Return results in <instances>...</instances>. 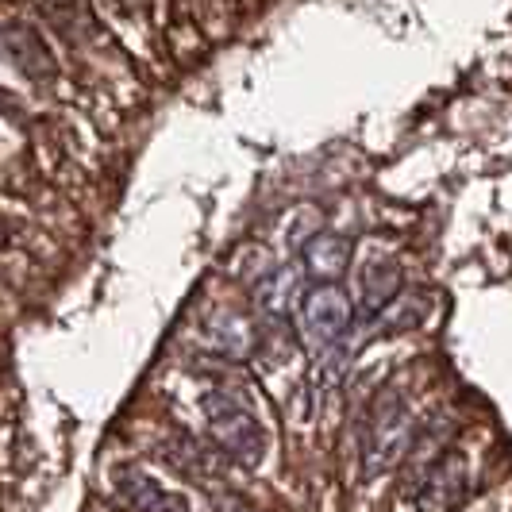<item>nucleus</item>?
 I'll use <instances>...</instances> for the list:
<instances>
[{"label": "nucleus", "instance_id": "11", "mask_svg": "<svg viewBox=\"0 0 512 512\" xmlns=\"http://www.w3.org/2000/svg\"><path fill=\"white\" fill-rule=\"evenodd\" d=\"M112 4H120V8L131 12V16H143V12H154L158 0H112Z\"/></svg>", "mask_w": 512, "mask_h": 512}, {"label": "nucleus", "instance_id": "5", "mask_svg": "<svg viewBox=\"0 0 512 512\" xmlns=\"http://www.w3.org/2000/svg\"><path fill=\"white\" fill-rule=\"evenodd\" d=\"M0 58L12 70H20L27 81H39V85L54 81L58 70H62L51 51V43L43 39V31L31 24H20V20L0 24Z\"/></svg>", "mask_w": 512, "mask_h": 512}, {"label": "nucleus", "instance_id": "12", "mask_svg": "<svg viewBox=\"0 0 512 512\" xmlns=\"http://www.w3.org/2000/svg\"><path fill=\"white\" fill-rule=\"evenodd\" d=\"M8 243V224H4V216H0V247Z\"/></svg>", "mask_w": 512, "mask_h": 512}, {"label": "nucleus", "instance_id": "8", "mask_svg": "<svg viewBox=\"0 0 512 512\" xmlns=\"http://www.w3.org/2000/svg\"><path fill=\"white\" fill-rule=\"evenodd\" d=\"M301 262L305 274L316 282H339L351 266V239L335 231H316L301 243Z\"/></svg>", "mask_w": 512, "mask_h": 512}, {"label": "nucleus", "instance_id": "1", "mask_svg": "<svg viewBox=\"0 0 512 512\" xmlns=\"http://www.w3.org/2000/svg\"><path fill=\"white\" fill-rule=\"evenodd\" d=\"M416 432H420V424H416L409 397L397 385L382 389L362 416V474L378 478V474H389L393 466H401L409 459Z\"/></svg>", "mask_w": 512, "mask_h": 512}, {"label": "nucleus", "instance_id": "3", "mask_svg": "<svg viewBox=\"0 0 512 512\" xmlns=\"http://www.w3.org/2000/svg\"><path fill=\"white\" fill-rule=\"evenodd\" d=\"M351 316H355L351 297L335 282H320L316 289L301 293V301H297V332H301L308 351L324 355L351 328Z\"/></svg>", "mask_w": 512, "mask_h": 512}, {"label": "nucleus", "instance_id": "2", "mask_svg": "<svg viewBox=\"0 0 512 512\" xmlns=\"http://www.w3.org/2000/svg\"><path fill=\"white\" fill-rule=\"evenodd\" d=\"M208 424V439L224 459L239 466H258L266 455V432L258 424V416L247 409V401L231 389H212L201 401Z\"/></svg>", "mask_w": 512, "mask_h": 512}, {"label": "nucleus", "instance_id": "10", "mask_svg": "<svg viewBox=\"0 0 512 512\" xmlns=\"http://www.w3.org/2000/svg\"><path fill=\"white\" fill-rule=\"evenodd\" d=\"M220 451L216 447H205L189 436H174L162 443V459L178 470L181 478H197V482H212L216 470H220Z\"/></svg>", "mask_w": 512, "mask_h": 512}, {"label": "nucleus", "instance_id": "7", "mask_svg": "<svg viewBox=\"0 0 512 512\" xmlns=\"http://www.w3.org/2000/svg\"><path fill=\"white\" fill-rule=\"evenodd\" d=\"M116 497L124 501L128 512H189V501L166 489L154 474L139 470V466H120L116 470Z\"/></svg>", "mask_w": 512, "mask_h": 512}, {"label": "nucleus", "instance_id": "9", "mask_svg": "<svg viewBox=\"0 0 512 512\" xmlns=\"http://www.w3.org/2000/svg\"><path fill=\"white\" fill-rule=\"evenodd\" d=\"M255 285V305L262 308L266 320H289L301 301V274L293 266H270Z\"/></svg>", "mask_w": 512, "mask_h": 512}, {"label": "nucleus", "instance_id": "4", "mask_svg": "<svg viewBox=\"0 0 512 512\" xmlns=\"http://www.w3.org/2000/svg\"><path fill=\"white\" fill-rule=\"evenodd\" d=\"M470 459L459 447H443L436 459L420 466V482H416V509L420 512H455L470 497Z\"/></svg>", "mask_w": 512, "mask_h": 512}, {"label": "nucleus", "instance_id": "6", "mask_svg": "<svg viewBox=\"0 0 512 512\" xmlns=\"http://www.w3.org/2000/svg\"><path fill=\"white\" fill-rule=\"evenodd\" d=\"M401 285H405V270L393 251H370L359 266V301L366 316H378L385 308L401 297Z\"/></svg>", "mask_w": 512, "mask_h": 512}]
</instances>
